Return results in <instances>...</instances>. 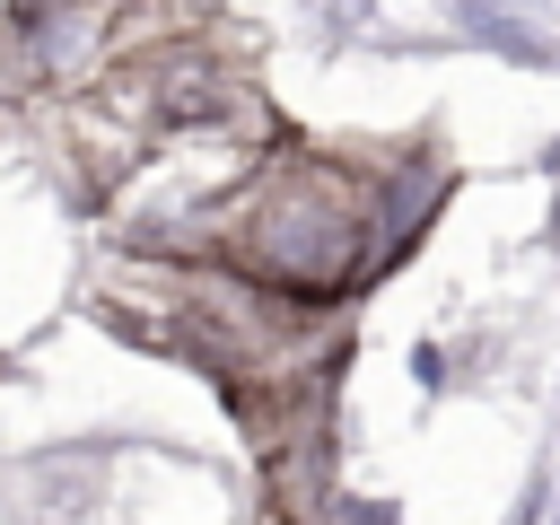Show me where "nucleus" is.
Wrapping results in <instances>:
<instances>
[{"label": "nucleus", "instance_id": "1", "mask_svg": "<svg viewBox=\"0 0 560 525\" xmlns=\"http://www.w3.org/2000/svg\"><path fill=\"white\" fill-rule=\"evenodd\" d=\"M219 262H236L245 280H262L280 298L341 306L368 280V166L280 140L254 166V184L236 192Z\"/></svg>", "mask_w": 560, "mask_h": 525}, {"label": "nucleus", "instance_id": "3", "mask_svg": "<svg viewBox=\"0 0 560 525\" xmlns=\"http://www.w3.org/2000/svg\"><path fill=\"white\" fill-rule=\"evenodd\" d=\"M289 525H298V516H289Z\"/></svg>", "mask_w": 560, "mask_h": 525}, {"label": "nucleus", "instance_id": "2", "mask_svg": "<svg viewBox=\"0 0 560 525\" xmlns=\"http://www.w3.org/2000/svg\"><path fill=\"white\" fill-rule=\"evenodd\" d=\"M551 166H560V149H551Z\"/></svg>", "mask_w": 560, "mask_h": 525}]
</instances>
